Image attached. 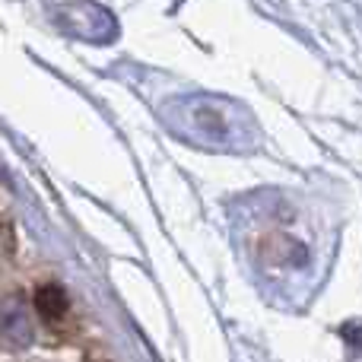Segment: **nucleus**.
<instances>
[{
  "mask_svg": "<svg viewBox=\"0 0 362 362\" xmlns=\"http://www.w3.org/2000/svg\"><path fill=\"white\" fill-rule=\"evenodd\" d=\"M0 334H4V340L10 346L32 344V321L19 299H6L4 305H0Z\"/></svg>",
  "mask_w": 362,
  "mask_h": 362,
  "instance_id": "nucleus-1",
  "label": "nucleus"
},
{
  "mask_svg": "<svg viewBox=\"0 0 362 362\" xmlns=\"http://www.w3.org/2000/svg\"><path fill=\"white\" fill-rule=\"evenodd\" d=\"M35 308L45 321L54 325V321H61L64 312H67V293H64L61 286H54V283H45L35 293Z\"/></svg>",
  "mask_w": 362,
  "mask_h": 362,
  "instance_id": "nucleus-2",
  "label": "nucleus"
}]
</instances>
